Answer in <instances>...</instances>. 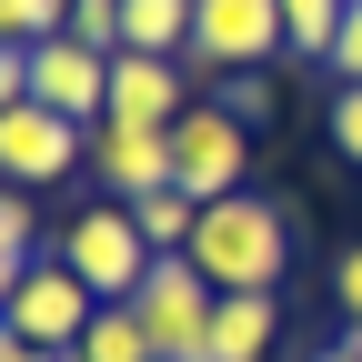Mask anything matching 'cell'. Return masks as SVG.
Returning a JSON list of instances; mask_svg holds the SVG:
<instances>
[{
  "instance_id": "1",
  "label": "cell",
  "mask_w": 362,
  "mask_h": 362,
  "mask_svg": "<svg viewBox=\"0 0 362 362\" xmlns=\"http://www.w3.org/2000/svg\"><path fill=\"white\" fill-rule=\"evenodd\" d=\"M181 262H192L211 292H282V272H292V211H272L262 192L202 202L192 252H181Z\"/></svg>"
},
{
  "instance_id": "2",
  "label": "cell",
  "mask_w": 362,
  "mask_h": 362,
  "mask_svg": "<svg viewBox=\"0 0 362 362\" xmlns=\"http://www.w3.org/2000/svg\"><path fill=\"white\" fill-rule=\"evenodd\" d=\"M171 192H192V202L252 192V131L221 111V101H192V111L171 121Z\"/></svg>"
},
{
  "instance_id": "3",
  "label": "cell",
  "mask_w": 362,
  "mask_h": 362,
  "mask_svg": "<svg viewBox=\"0 0 362 362\" xmlns=\"http://www.w3.org/2000/svg\"><path fill=\"white\" fill-rule=\"evenodd\" d=\"M61 262L81 272V282L90 292H101V302H131V292H141L151 282V242H141V221H131V202H90L81 221H71V232H61Z\"/></svg>"
},
{
  "instance_id": "4",
  "label": "cell",
  "mask_w": 362,
  "mask_h": 362,
  "mask_svg": "<svg viewBox=\"0 0 362 362\" xmlns=\"http://www.w3.org/2000/svg\"><path fill=\"white\" fill-rule=\"evenodd\" d=\"M90 312H101V292L81 282V272L61 262V252H40L21 282H11V302H0V322H11L30 352H71L81 332H90Z\"/></svg>"
},
{
  "instance_id": "5",
  "label": "cell",
  "mask_w": 362,
  "mask_h": 362,
  "mask_svg": "<svg viewBox=\"0 0 362 362\" xmlns=\"http://www.w3.org/2000/svg\"><path fill=\"white\" fill-rule=\"evenodd\" d=\"M71 171H90V131L81 121H61L51 101H11L0 111V181L11 192H51Z\"/></svg>"
},
{
  "instance_id": "6",
  "label": "cell",
  "mask_w": 362,
  "mask_h": 362,
  "mask_svg": "<svg viewBox=\"0 0 362 362\" xmlns=\"http://www.w3.org/2000/svg\"><path fill=\"white\" fill-rule=\"evenodd\" d=\"M131 312H141V332H151V352H161V362H202L221 292H211V282H202V272L181 262V252H161V262H151V282L131 292Z\"/></svg>"
},
{
  "instance_id": "7",
  "label": "cell",
  "mask_w": 362,
  "mask_h": 362,
  "mask_svg": "<svg viewBox=\"0 0 362 362\" xmlns=\"http://www.w3.org/2000/svg\"><path fill=\"white\" fill-rule=\"evenodd\" d=\"M282 51V0H192V61L202 71H262Z\"/></svg>"
},
{
  "instance_id": "8",
  "label": "cell",
  "mask_w": 362,
  "mask_h": 362,
  "mask_svg": "<svg viewBox=\"0 0 362 362\" xmlns=\"http://www.w3.org/2000/svg\"><path fill=\"white\" fill-rule=\"evenodd\" d=\"M90 171H101V192H111V202H151V192H171V131L90 121Z\"/></svg>"
},
{
  "instance_id": "9",
  "label": "cell",
  "mask_w": 362,
  "mask_h": 362,
  "mask_svg": "<svg viewBox=\"0 0 362 362\" xmlns=\"http://www.w3.org/2000/svg\"><path fill=\"white\" fill-rule=\"evenodd\" d=\"M30 101H51L61 121L90 131V121L111 111V61H101V51H81L71 30H61V40H40V51H30Z\"/></svg>"
},
{
  "instance_id": "10",
  "label": "cell",
  "mask_w": 362,
  "mask_h": 362,
  "mask_svg": "<svg viewBox=\"0 0 362 362\" xmlns=\"http://www.w3.org/2000/svg\"><path fill=\"white\" fill-rule=\"evenodd\" d=\"M181 111V61H151V51H111V111L101 121H141V131H171Z\"/></svg>"
},
{
  "instance_id": "11",
  "label": "cell",
  "mask_w": 362,
  "mask_h": 362,
  "mask_svg": "<svg viewBox=\"0 0 362 362\" xmlns=\"http://www.w3.org/2000/svg\"><path fill=\"white\" fill-rule=\"evenodd\" d=\"M272 342H282V302H272V292H221L202 362H262Z\"/></svg>"
},
{
  "instance_id": "12",
  "label": "cell",
  "mask_w": 362,
  "mask_h": 362,
  "mask_svg": "<svg viewBox=\"0 0 362 362\" xmlns=\"http://www.w3.org/2000/svg\"><path fill=\"white\" fill-rule=\"evenodd\" d=\"M121 51L181 61V51H192V0H121Z\"/></svg>"
},
{
  "instance_id": "13",
  "label": "cell",
  "mask_w": 362,
  "mask_h": 362,
  "mask_svg": "<svg viewBox=\"0 0 362 362\" xmlns=\"http://www.w3.org/2000/svg\"><path fill=\"white\" fill-rule=\"evenodd\" d=\"M81 362H161L151 352V332H141V312H131V302H101V312H90V332L71 342Z\"/></svg>"
},
{
  "instance_id": "14",
  "label": "cell",
  "mask_w": 362,
  "mask_h": 362,
  "mask_svg": "<svg viewBox=\"0 0 362 362\" xmlns=\"http://www.w3.org/2000/svg\"><path fill=\"white\" fill-rule=\"evenodd\" d=\"M131 221H141V242H151V252H192L202 202H192V192H151V202H131Z\"/></svg>"
},
{
  "instance_id": "15",
  "label": "cell",
  "mask_w": 362,
  "mask_h": 362,
  "mask_svg": "<svg viewBox=\"0 0 362 362\" xmlns=\"http://www.w3.org/2000/svg\"><path fill=\"white\" fill-rule=\"evenodd\" d=\"M332 30H342V0H282V51L332 61Z\"/></svg>"
},
{
  "instance_id": "16",
  "label": "cell",
  "mask_w": 362,
  "mask_h": 362,
  "mask_svg": "<svg viewBox=\"0 0 362 362\" xmlns=\"http://www.w3.org/2000/svg\"><path fill=\"white\" fill-rule=\"evenodd\" d=\"M71 30V0H0V40L11 51H40V40Z\"/></svg>"
},
{
  "instance_id": "17",
  "label": "cell",
  "mask_w": 362,
  "mask_h": 362,
  "mask_svg": "<svg viewBox=\"0 0 362 362\" xmlns=\"http://www.w3.org/2000/svg\"><path fill=\"white\" fill-rule=\"evenodd\" d=\"M211 101L252 131V121H272V81H262V71H221V81H211Z\"/></svg>"
},
{
  "instance_id": "18",
  "label": "cell",
  "mask_w": 362,
  "mask_h": 362,
  "mask_svg": "<svg viewBox=\"0 0 362 362\" xmlns=\"http://www.w3.org/2000/svg\"><path fill=\"white\" fill-rule=\"evenodd\" d=\"M71 40H81V51H121V0H71Z\"/></svg>"
},
{
  "instance_id": "19",
  "label": "cell",
  "mask_w": 362,
  "mask_h": 362,
  "mask_svg": "<svg viewBox=\"0 0 362 362\" xmlns=\"http://www.w3.org/2000/svg\"><path fill=\"white\" fill-rule=\"evenodd\" d=\"M332 151L362 171V81H332Z\"/></svg>"
},
{
  "instance_id": "20",
  "label": "cell",
  "mask_w": 362,
  "mask_h": 362,
  "mask_svg": "<svg viewBox=\"0 0 362 362\" xmlns=\"http://www.w3.org/2000/svg\"><path fill=\"white\" fill-rule=\"evenodd\" d=\"M332 81H362V0H342V30H332Z\"/></svg>"
},
{
  "instance_id": "21",
  "label": "cell",
  "mask_w": 362,
  "mask_h": 362,
  "mask_svg": "<svg viewBox=\"0 0 362 362\" xmlns=\"http://www.w3.org/2000/svg\"><path fill=\"white\" fill-rule=\"evenodd\" d=\"M332 312H342V322H362V242L332 262Z\"/></svg>"
},
{
  "instance_id": "22",
  "label": "cell",
  "mask_w": 362,
  "mask_h": 362,
  "mask_svg": "<svg viewBox=\"0 0 362 362\" xmlns=\"http://www.w3.org/2000/svg\"><path fill=\"white\" fill-rule=\"evenodd\" d=\"M11 101H30V51L0 40V111H11Z\"/></svg>"
},
{
  "instance_id": "23",
  "label": "cell",
  "mask_w": 362,
  "mask_h": 362,
  "mask_svg": "<svg viewBox=\"0 0 362 362\" xmlns=\"http://www.w3.org/2000/svg\"><path fill=\"white\" fill-rule=\"evenodd\" d=\"M30 262H40V252H11V242H0V302H11V282H21Z\"/></svg>"
},
{
  "instance_id": "24",
  "label": "cell",
  "mask_w": 362,
  "mask_h": 362,
  "mask_svg": "<svg viewBox=\"0 0 362 362\" xmlns=\"http://www.w3.org/2000/svg\"><path fill=\"white\" fill-rule=\"evenodd\" d=\"M0 362H40V352H30V342H21L11 322H0Z\"/></svg>"
},
{
  "instance_id": "25",
  "label": "cell",
  "mask_w": 362,
  "mask_h": 362,
  "mask_svg": "<svg viewBox=\"0 0 362 362\" xmlns=\"http://www.w3.org/2000/svg\"><path fill=\"white\" fill-rule=\"evenodd\" d=\"M302 362H362V352H352V342H332V352H302Z\"/></svg>"
},
{
  "instance_id": "26",
  "label": "cell",
  "mask_w": 362,
  "mask_h": 362,
  "mask_svg": "<svg viewBox=\"0 0 362 362\" xmlns=\"http://www.w3.org/2000/svg\"><path fill=\"white\" fill-rule=\"evenodd\" d=\"M40 362H81V352H40Z\"/></svg>"
},
{
  "instance_id": "27",
  "label": "cell",
  "mask_w": 362,
  "mask_h": 362,
  "mask_svg": "<svg viewBox=\"0 0 362 362\" xmlns=\"http://www.w3.org/2000/svg\"><path fill=\"white\" fill-rule=\"evenodd\" d=\"M342 342H352V352H362V322H352V332H342Z\"/></svg>"
}]
</instances>
